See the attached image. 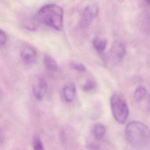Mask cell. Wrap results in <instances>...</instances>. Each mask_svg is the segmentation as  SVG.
I'll list each match as a JSON object with an SVG mask.
<instances>
[{
	"label": "cell",
	"mask_w": 150,
	"mask_h": 150,
	"mask_svg": "<svg viewBox=\"0 0 150 150\" xmlns=\"http://www.w3.org/2000/svg\"><path fill=\"white\" fill-rule=\"evenodd\" d=\"M63 9L54 4H49L43 6L38 11L36 18L39 22L60 31L63 28Z\"/></svg>",
	"instance_id": "7a4b0ae2"
},
{
	"label": "cell",
	"mask_w": 150,
	"mask_h": 150,
	"mask_svg": "<svg viewBox=\"0 0 150 150\" xmlns=\"http://www.w3.org/2000/svg\"><path fill=\"white\" fill-rule=\"evenodd\" d=\"M105 127L101 123L96 124L93 129V136L98 140H100L103 138L105 134Z\"/></svg>",
	"instance_id": "8fae6325"
},
{
	"label": "cell",
	"mask_w": 150,
	"mask_h": 150,
	"mask_svg": "<svg viewBox=\"0 0 150 150\" xmlns=\"http://www.w3.org/2000/svg\"><path fill=\"white\" fill-rule=\"evenodd\" d=\"M94 86H95V84L93 81L91 80H88L83 85L82 89L83 91H88L93 90L94 88Z\"/></svg>",
	"instance_id": "5bb4252c"
},
{
	"label": "cell",
	"mask_w": 150,
	"mask_h": 150,
	"mask_svg": "<svg viewBox=\"0 0 150 150\" xmlns=\"http://www.w3.org/2000/svg\"><path fill=\"white\" fill-rule=\"evenodd\" d=\"M125 137L129 143L137 148H145L149 145V128L143 122L133 121L128 124L125 130Z\"/></svg>",
	"instance_id": "6da1fadb"
},
{
	"label": "cell",
	"mask_w": 150,
	"mask_h": 150,
	"mask_svg": "<svg viewBox=\"0 0 150 150\" xmlns=\"http://www.w3.org/2000/svg\"><path fill=\"white\" fill-rule=\"evenodd\" d=\"M99 12L98 6L95 4H90L87 5L84 9L80 25L82 28H87L92 23L93 20L97 16Z\"/></svg>",
	"instance_id": "5b68a950"
},
{
	"label": "cell",
	"mask_w": 150,
	"mask_h": 150,
	"mask_svg": "<svg viewBox=\"0 0 150 150\" xmlns=\"http://www.w3.org/2000/svg\"><path fill=\"white\" fill-rule=\"evenodd\" d=\"M7 40V36L5 32L0 29V47L5 45Z\"/></svg>",
	"instance_id": "2e32d148"
},
{
	"label": "cell",
	"mask_w": 150,
	"mask_h": 150,
	"mask_svg": "<svg viewBox=\"0 0 150 150\" xmlns=\"http://www.w3.org/2000/svg\"><path fill=\"white\" fill-rule=\"evenodd\" d=\"M21 57L22 61L27 64H32L36 63L38 54L35 49L30 46H23L21 50Z\"/></svg>",
	"instance_id": "52a82bcc"
},
{
	"label": "cell",
	"mask_w": 150,
	"mask_h": 150,
	"mask_svg": "<svg viewBox=\"0 0 150 150\" xmlns=\"http://www.w3.org/2000/svg\"><path fill=\"white\" fill-rule=\"evenodd\" d=\"M146 90L143 86H139L137 88L134 93V98L137 102L141 101L146 94Z\"/></svg>",
	"instance_id": "7c38bea8"
},
{
	"label": "cell",
	"mask_w": 150,
	"mask_h": 150,
	"mask_svg": "<svg viewBox=\"0 0 150 150\" xmlns=\"http://www.w3.org/2000/svg\"><path fill=\"white\" fill-rule=\"evenodd\" d=\"M92 44L95 50L98 53H101L105 50L107 47V42L104 39L100 38H95L92 41Z\"/></svg>",
	"instance_id": "30bf717a"
},
{
	"label": "cell",
	"mask_w": 150,
	"mask_h": 150,
	"mask_svg": "<svg viewBox=\"0 0 150 150\" xmlns=\"http://www.w3.org/2000/svg\"><path fill=\"white\" fill-rule=\"evenodd\" d=\"M47 85L45 79L41 76H38L34 80L32 84V92L35 97L41 100L47 92Z\"/></svg>",
	"instance_id": "8992f818"
},
{
	"label": "cell",
	"mask_w": 150,
	"mask_h": 150,
	"mask_svg": "<svg viewBox=\"0 0 150 150\" xmlns=\"http://www.w3.org/2000/svg\"><path fill=\"white\" fill-rule=\"evenodd\" d=\"M110 107L117 122L124 124L129 115V109L125 100L119 94H114L110 98Z\"/></svg>",
	"instance_id": "3957f363"
},
{
	"label": "cell",
	"mask_w": 150,
	"mask_h": 150,
	"mask_svg": "<svg viewBox=\"0 0 150 150\" xmlns=\"http://www.w3.org/2000/svg\"><path fill=\"white\" fill-rule=\"evenodd\" d=\"M32 144L34 150H45L43 144L38 137H36L33 138Z\"/></svg>",
	"instance_id": "4fadbf2b"
},
{
	"label": "cell",
	"mask_w": 150,
	"mask_h": 150,
	"mask_svg": "<svg viewBox=\"0 0 150 150\" xmlns=\"http://www.w3.org/2000/svg\"><path fill=\"white\" fill-rule=\"evenodd\" d=\"M71 67L77 71H84L86 70V67L84 65L81 63L79 62H72L71 63Z\"/></svg>",
	"instance_id": "9a60e30c"
},
{
	"label": "cell",
	"mask_w": 150,
	"mask_h": 150,
	"mask_svg": "<svg viewBox=\"0 0 150 150\" xmlns=\"http://www.w3.org/2000/svg\"><path fill=\"white\" fill-rule=\"evenodd\" d=\"M125 54V47L121 42H115L112 45L108 53V62L113 64L120 62Z\"/></svg>",
	"instance_id": "277c9868"
},
{
	"label": "cell",
	"mask_w": 150,
	"mask_h": 150,
	"mask_svg": "<svg viewBox=\"0 0 150 150\" xmlns=\"http://www.w3.org/2000/svg\"><path fill=\"white\" fill-rule=\"evenodd\" d=\"M43 64L47 74L54 76L59 70L58 64L55 59L49 55H46L43 59Z\"/></svg>",
	"instance_id": "ba28073f"
},
{
	"label": "cell",
	"mask_w": 150,
	"mask_h": 150,
	"mask_svg": "<svg viewBox=\"0 0 150 150\" xmlns=\"http://www.w3.org/2000/svg\"><path fill=\"white\" fill-rule=\"evenodd\" d=\"M76 86L73 83H69L66 85L63 90L64 98L67 102H71L76 96Z\"/></svg>",
	"instance_id": "9c48e42d"
}]
</instances>
